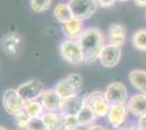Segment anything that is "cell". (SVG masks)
I'll list each match as a JSON object with an SVG mask.
<instances>
[{
    "mask_svg": "<svg viewBox=\"0 0 146 130\" xmlns=\"http://www.w3.org/2000/svg\"><path fill=\"white\" fill-rule=\"evenodd\" d=\"M78 41L82 48L85 62L92 63L98 60L99 53L105 47V37L99 28L90 27L84 29Z\"/></svg>",
    "mask_w": 146,
    "mask_h": 130,
    "instance_id": "obj_1",
    "label": "cell"
},
{
    "mask_svg": "<svg viewBox=\"0 0 146 130\" xmlns=\"http://www.w3.org/2000/svg\"><path fill=\"white\" fill-rule=\"evenodd\" d=\"M60 54L66 62L73 65H80L85 62L83 51L78 40H73V39L63 40L60 43Z\"/></svg>",
    "mask_w": 146,
    "mask_h": 130,
    "instance_id": "obj_2",
    "label": "cell"
},
{
    "mask_svg": "<svg viewBox=\"0 0 146 130\" xmlns=\"http://www.w3.org/2000/svg\"><path fill=\"white\" fill-rule=\"evenodd\" d=\"M85 105H87L98 117H107L110 110V104L107 101L105 93L100 91H92L84 98Z\"/></svg>",
    "mask_w": 146,
    "mask_h": 130,
    "instance_id": "obj_3",
    "label": "cell"
},
{
    "mask_svg": "<svg viewBox=\"0 0 146 130\" xmlns=\"http://www.w3.org/2000/svg\"><path fill=\"white\" fill-rule=\"evenodd\" d=\"M69 7L72 11L73 18L81 21L90 19L97 10L96 0H70Z\"/></svg>",
    "mask_w": 146,
    "mask_h": 130,
    "instance_id": "obj_4",
    "label": "cell"
},
{
    "mask_svg": "<svg viewBox=\"0 0 146 130\" xmlns=\"http://www.w3.org/2000/svg\"><path fill=\"white\" fill-rule=\"evenodd\" d=\"M17 91L20 94V97L25 103L36 101L37 99H40L42 94L45 91V87L43 82L38 79H31L24 84L20 85L17 88Z\"/></svg>",
    "mask_w": 146,
    "mask_h": 130,
    "instance_id": "obj_5",
    "label": "cell"
},
{
    "mask_svg": "<svg viewBox=\"0 0 146 130\" xmlns=\"http://www.w3.org/2000/svg\"><path fill=\"white\" fill-rule=\"evenodd\" d=\"M25 102L18 93L17 89L9 88L2 95V106L9 115H15L24 108Z\"/></svg>",
    "mask_w": 146,
    "mask_h": 130,
    "instance_id": "obj_6",
    "label": "cell"
},
{
    "mask_svg": "<svg viewBox=\"0 0 146 130\" xmlns=\"http://www.w3.org/2000/svg\"><path fill=\"white\" fill-rule=\"evenodd\" d=\"M105 97L110 105L115 104H125L128 99V90L127 87L122 82L115 81L111 82L105 90Z\"/></svg>",
    "mask_w": 146,
    "mask_h": 130,
    "instance_id": "obj_7",
    "label": "cell"
},
{
    "mask_svg": "<svg viewBox=\"0 0 146 130\" xmlns=\"http://www.w3.org/2000/svg\"><path fill=\"white\" fill-rule=\"evenodd\" d=\"M121 56L122 52L120 47L108 43V44H105L103 50L100 51L99 56H98V61L104 67L111 68L118 65V63L120 62Z\"/></svg>",
    "mask_w": 146,
    "mask_h": 130,
    "instance_id": "obj_8",
    "label": "cell"
},
{
    "mask_svg": "<svg viewBox=\"0 0 146 130\" xmlns=\"http://www.w3.org/2000/svg\"><path fill=\"white\" fill-rule=\"evenodd\" d=\"M22 38L17 33H10L1 38L0 47L2 52L9 56H15L19 54L21 49Z\"/></svg>",
    "mask_w": 146,
    "mask_h": 130,
    "instance_id": "obj_9",
    "label": "cell"
},
{
    "mask_svg": "<svg viewBox=\"0 0 146 130\" xmlns=\"http://www.w3.org/2000/svg\"><path fill=\"white\" fill-rule=\"evenodd\" d=\"M129 108L128 105L125 104H115V105H110L109 113L107 115V119L109 122V124L113 128H121V126L127 120L128 118Z\"/></svg>",
    "mask_w": 146,
    "mask_h": 130,
    "instance_id": "obj_10",
    "label": "cell"
},
{
    "mask_svg": "<svg viewBox=\"0 0 146 130\" xmlns=\"http://www.w3.org/2000/svg\"><path fill=\"white\" fill-rule=\"evenodd\" d=\"M84 105H85L84 98L78 94L70 97L68 99H63L61 103L60 114L63 116H76Z\"/></svg>",
    "mask_w": 146,
    "mask_h": 130,
    "instance_id": "obj_11",
    "label": "cell"
},
{
    "mask_svg": "<svg viewBox=\"0 0 146 130\" xmlns=\"http://www.w3.org/2000/svg\"><path fill=\"white\" fill-rule=\"evenodd\" d=\"M40 103L43 104L46 112L59 113L60 112L62 99L54 89H45L44 93L40 97Z\"/></svg>",
    "mask_w": 146,
    "mask_h": 130,
    "instance_id": "obj_12",
    "label": "cell"
},
{
    "mask_svg": "<svg viewBox=\"0 0 146 130\" xmlns=\"http://www.w3.org/2000/svg\"><path fill=\"white\" fill-rule=\"evenodd\" d=\"M128 108L131 114L136 117L146 115V95L144 93L134 94L128 102Z\"/></svg>",
    "mask_w": 146,
    "mask_h": 130,
    "instance_id": "obj_13",
    "label": "cell"
},
{
    "mask_svg": "<svg viewBox=\"0 0 146 130\" xmlns=\"http://www.w3.org/2000/svg\"><path fill=\"white\" fill-rule=\"evenodd\" d=\"M62 31H63V34L67 38L78 40L80 35L84 31L83 29V21L73 18L69 22L62 24Z\"/></svg>",
    "mask_w": 146,
    "mask_h": 130,
    "instance_id": "obj_14",
    "label": "cell"
},
{
    "mask_svg": "<svg viewBox=\"0 0 146 130\" xmlns=\"http://www.w3.org/2000/svg\"><path fill=\"white\" fill-rule=\"evenodd\" d=\"M108 37H109L110 43L120 47L124 44L125 41V28L122 24L116 23V24H111L108 29Z\"/></svg>",
    "mask_w": 146,
    "mask_h": 130,
    "instance_id": "obj_15",
    "label": "cell"
},
{
    "mask_svg": "<svg viewBox=\"0 0 146 130\" xmlns=\"http://www.w3.org/2000/svg\"><path fill=\"white\" fill-rule=\"evenodd\" d=\"M129 80L136 90L146 93V71L144 69L131 71L129 74Z\"/></svg>",
    "mask_w": 146,
    "mask_h": 130,
    "instance_id": "obj_16",
    "label": "cell"
},
{
    "mask_svg": "<svg viewBox=\"0 0 146 130\" xmlns=\"http://www.w3.org/2000/svg\"><path fill=\"white\" fill-rule=\"evenodd\" d=\"M44 123L48 130H61L62 129V120L63 116L60 113H52L46 112L42 116Z\"/></svg>",
    "mask_w": 146,
    "mask_h": 130,
    "instance_id": "obj_17",
    "label": "cell"
},
{
    "mask_svg": "<svg viewBox=\"0 0 146 130\" xmlns=\"http://www.w3.org/2000/svg\"><path fill=\"white\" fill-rule=\"evenodd\" d=\"M78 120H79L80 127H91L93 125H95V120L97 119V116L95 115V113L92 111L87 105H84L83 108L80 111V113L76 115Z\"/></svg>",
    "mask_w": 146,
    "mask_h": 130,
    "instance_id": "obj_18",
    "label": "cell"
},
{
    "mask_svg": "<svg viewBox=\"0 0 146 130\" xmlns=\"http://www.w3.org/2000/svg\"><path fill=\"white\" fill-rule=\"evenodd\" d=\"M54 15H55L56 20L58 22H60L61 24H64V23L69 22L71 19H73L72 11L69 7V3H64V2H61L55 7Z\"/></svg>",
    "mask_w": 146,
    "mask_h": 130,
    "instance_id": "obj_19",
    "label": "cell"
},
{
    "mask_svg": "<svg viewBox=\"0 0 146 130\" xmlns=\"http://www.w3.org/2000/svg\"><path fill=\"white\" fill-rule=\"evenodd\" d=\"M55 90L60 95V98L62 100L68 99V98L73 97V95H76V93L79 92L74 89V87L70 84V81L68 80L67 78H63L60 81H58L55 87Z\"/></svg>",
    "mask_w": 146,
    "mask_h": 130,
    "instance_id": "obj_20",
    "label": "cell"
},
{
    "mask_svg": "<svg viewBox=\"0 0 146 130\" xmlns=\"http://www.w3.org/2000/svg\"><path fill=\"white\" fill-rule=\"evenodd\" d=\"M24 111L33 119V118L42 117L44 115V113H45V108H44L43 104L40 103V101H37L36 100V101H32V102L25 103Z\"/></svg>",
    "mask_w": 146,
    "mask_h": 130,
    "instance_id": "obj_21",
    "label": "cell"
},
{
    "mask_svg": "<svg viewBox=\"0 0 146 130\" xmlns=\"http://www.w3.org/2000/svg\"><path fill=\"white\" fill-rule=\"evenodd\" d=\"M134 48L140 51H146V28L136 31L132 36Z\"/></svg>",
    "mask_w": 146,
    "mask_h": 130,
    "instance_id": "obj_22",
    "label": "cell"
},
{
    "mask_svg": "<svg viewBox=\"0 0 146 130\" xmlns=\"http://www.w3.org/2000/svg\"><path fill=\"white\" fill-rule=\"evenodd\" d=\"M52 3V0H30L31 9L36 13L47 11Z\"/></svg>",
    "mask_w": 146,
    "mask_h": 130,
    "instance_id": "obj_23",
    "label": "cell"
},
{
    "mask_svg": "<svg viewBox=\"0 0 146 130\" xmlns=\"http://www.w3.org/2000/svg\"><path fill=\"white\" fill-rule=\"evenodd\" d=\"M14 118H15L17 125H18L19 128L21 130H26L27 126L30 124L31 119H32V118L27 115V113L24 111V108L21 112H19L18 114H15V115H14Z\"/></svg>",
    "mask_w": 146,
    "mask_h": 130,
    "instance_id": "obj_24",
    "label": "cell"
},
{
    "mask_svg": "<svg viewBox=\"0 0 146 130\" xmlns=\"http://www.w3.org/2000/svg\"><path fill=\"white\" fill-rule=\"evenodd\" d=\"M80 124L76 116H63V120H62L63 130H78Z\"/></svg>",
    "mask_w": 146,
    "mask_h": 130,
    "instance_id": "obj_25",
    "label": "cell"
},
{
    "mask_svg": "<svg viewBox=\"0 0 146 130\" xmlns=\"http://www.w3.org/2000/svg\"><path fill=\"white\" fill-rule=\"evenodd\" d=\"M68 80L70 81V84L74 87V89L76 90V91H79L80 89H81V87H82V84H83V78H82V76L80 74H76V73H72V74L68 75L67 77Z\"/></svg>",
    "mask_w": 146,
    "mask_h": 130,
    "instance_id": "obj_26",
    "label": "cell"
},
{
    "mask_svg": "<svg viewBox=\"0 0 146 130\" xmlns=\"http://www.w3.org/2000/svg\"><path fill=\"white\" fill-rule=\"evenodd\" d=\"M26 130H48L46 125L44 123L43 118H33L31 119L30 124L27 126Z\"/></svg>",
    "mask_w": 146,
    "mask_h": 130,
    "instance_id": "obj_27",
    "label": "cell"
},
{
    "mask_svg": "<svg viewBox=\"0 0 146 130\" xmlns=\"http://www.w3.org/2000/svg\"><path fill=\"white\" fill-rule=\"evenodd\" d=\"M98 3V6H100L102 8H109V7L113 6L116 0H96Z\"/></svg>",
    "mask_w": 146,
    "mask_h": 130,
    "instance_id": "obj_28",
    "label": "cell"
},
{
    "mask_svg": "<svg viewBox=\"0 0 146 130\" xmlns=\"http://www.w3.org/2000/svg\"><path fill=\"white\" fill-rule=\"evenodd\" d=\"M137 125H139L143 130H146V115L140 117V120H139V124Z\"/></svg>",
    "mask_w": 146,
    "mask_h": 130,
    "instance_id": "obj_29",
    "label": "cell"
},
{
    "mask_svg": "<svg viewBox=\"0 0 146 130\" xmlns=\"http://www.w3.org/2000/svg\"><path fill=\"white\" fill-rule=\"evenodd\" d=\"M87 130H107V128H105L102 125H93L91 127H88Z\"/></svg>",
    "mask_w": 146,
    "mask_h": 130,
    "instance_id": "obj_30",
    "label": "cell"
},
{
    "mask_svg": "<svg viewBox=\"0 0 146 130\" xmlns=\"http://www.w3.org/2000/svg\"><path fill=\"white\" fill-rule=\"evenodd\" d=\"M133 1L137 7H141V8L146 7V0H133Z\"/></svg>",
    "mask_w": 146,
    "mask_h": 130,
    "instance_id": "obj_31",
    "label": "cell"
},
{
    "mask_svg": "<svg viewBox=\"0 0 146 130\" xmlns=\"http://www.w3.org/2000/svg\"><path fill=\"white\" fill-rule=\"evenodd\" d=\"M0 130H8L6 127H2V126H0Z\"/></svg>",
    "mask_w": 146,
    "mask_h": 130,
    "instance_id": "obj_32",
    "label": "cell"
},
{
    "mask_svg": "<svg viewBox=\"0 0 146 130\" xmlns=\"http://www.w3.org/2000/svg\"><path fill=\"white\" fill-rule=\"evenodd\" d=\"M117 130H131V129H128V128H119V129Z\"/></svg>",
    "mask_w": 146,
    "mask_h": 130,
    "instance_id": "obj_33",
    "label": "cell"
},
{
    "mask_svg": "<svg viewBox=\"0 0 146 130\" xmlns=\"http://www.w3.org/2000/svg\"><path fill=\"white\" fill-rule=\"evenodd\" d=\"M118 1H120V2H125V1H129V0H118Z\"/></svg>",
    "mask_w": 146,
    "mask_h": 130,
    "instance_id": "obj_34",
    "label": "cell"
},
{
    "mask_svg": "<svg viewBox=\"0 0 146 130\" xmlns=\"http://www.w3.org/2000/svg\"><path fill=\"white\" fill-rule=\"evenodd\" d=\"M144 94H145V95H146V93H144Z\"/></svg>",
    "mask_w": 146,
    "mask_h": 130,
    "instance_id": "obj_35",
    "label": "cell"
},
{
    "mask_svg": "<svg viewBox=\"0 0 146 130\" xmlns=\"http://www.w3.org/2000/svg\"><path fill=\"white\" fill-rule=\"evenodd\" d=\"M61 130H63V129H61Z\"/></svg>",
    "mask_w": 146,
    "mask_h": 130,
    "instance_id": "obj_36",
    "label": "cell"
}]
</instances>
